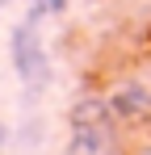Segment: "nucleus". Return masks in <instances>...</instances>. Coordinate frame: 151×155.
Listing matches in <instances>:
<instances>
[{"instance_id": "f257e3e1", "label": "nucleus", "mask_w": 151, "mask_h": 155, "mask_svg": "<svg viewBox=\"0 0 151 155\" xmlns=\"http://www.w3.org/2000/svg\"><path fill=\"white\" fill-rule=\"evenodd\" d=\"M67 155H118V117L109 101L80 97L67 113Z\"/></svg>"}, {"instance_id": "f03ea898", "label": "nucleus", "mask_w": 151, "mask_h": 155, "mask_svg": "<svg viewBox=\"0 0 151 155\" xmlns=\"http://www.w3.org/2000/svg\"><path fill=\"white\" fill-rule=\"evenodd\" d=\"M8 59H13V71L25 84V92H42L50 84V54L42 46V34H38V17L13 25V34H8Z\"/></svg>"}, {"instance_id": "7ed1b4c3", "label": "nucleus", "mask_w": 151, "mask_h": 155, "mask_svg": "<svg viewBox=\"0 0 151 155\" xmlns=\"http://www.w3.org/2000/svg\"><path fill=\"white\" fill-rule=\"evenodd\" d=\"M29 4H34V17H38V13H55V17H59V13L67 8V0H29Z\"/></svg>"}, {"instance_id": "20e7f679", "label": "nucleus", "mask_w": 151, "mask_h": 155, "mask_svg": "<svg viewBox=\"0 0 151 155\" xmlns=\"http://www.w3.org/2000/svg\"><path fill=\"white\" fill-rule=\"evenodd\" d=\"M126 155H151V143H139V147H130Z\"/></svg>"}, {"instance_id": "39448f33", "label": "nucleus", "mask_w": 151, "mask_h": 155, "mask_svg": "<svg viewBox=\"0 0 151 155\" xmlns=\"http://www.w3.org/2000/svg\"><path fill=\"white\" fill-rule=\"evenodd\" d=\"M4 4H8V0H0V13H4Z\"/></svg>"}, {"instance_id": "423d86ee", "label": "nucleus", "mask_w": 151, "mask_h": 155, "mask_svg": "<svg viewBox=\"0 0 151 155\" xmlns=\"http://www.w3.org/2000/svg\"><path fill=\"white\" fill-rule=\"evenodd\" d=\"M0 134H4V126H0Z\"/></svg>"}]
</instances>
